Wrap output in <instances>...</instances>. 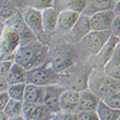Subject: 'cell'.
I'll return each instance as SVG.
<instances>
[{"instance_id":"6da1fadb","label":"cell","mask_w":120,"mask_h":120,"mask_svg":"<svg viewBox=\"0 0 120 120\" xmlns=\"http://www.w3.org/2000/svg\"><path fill=\"white\" fill-rule=\"evenodd\" d=\"M48 47L47 63L59 74L79 61L75 46L58 34L52 37L48 43Z\"/></svg>"},{"instance_id":"7a4b0ae2","label":"cell","mask_w":120,"mask_h":120,"mask_svg":"<svg viewBox=\"0 0 120 120\" xmlns=\"http://www.w3.org/2000/svg\"><path fill=\"white\" fill-rule=\"evenodd\" d=\"M49 47L47 44L35 39L19 46L14 55V62L26 71L46 63L48 60Z\"/></svg>"},{"instance_id":"3957f363","label":"cell","mask_w":120,"mask_h":120,"mask_svg":"<svg viewBox=\"0 0 120 120\" xmlns=\"http://www.w3.org/2000/svg\"><path fill=\"white\" fill-rule=\"evenodd\" d=\"M93 68L87 62L78 61L59 73V84L64 90L80 92L88 88V81Z\"/></svg>"},{"instance_id":"277c9868","label":"cell","mask_w":120,"mask_h":120,"mask_svg":"<svg viewBox=\"0 0 120 120\" xmlns=\"http://www.w3.org/2000/svg\"><path fill=\"white\" fill-rule=\"evenodd\" d=\"M111 35V33L110 30H90L84 38H82L81 41L75 45L78 52L79 61L86 62L90 58L97 55L107 42Z\"/></svg>"},{"instance_id":"5b68a950","label":"cell","mask_w":120,"mask_h":120,"mask_svg":"<svg viewBox=\"0 0 120 120\" xmlns=\"http://www.w3.org/2000/svg\"><path fill=\"white\" fill-rule=\"evenodd\" d=\"M87 89L102 99L110 94L120 92V79L108 76L102 70L93 69Z\"/></svg>"},{"instance_id":"8992f818","label":"cell","mask_w":120,"mask_h":120,"mask_svg":"<svg viewBox=\"0 0 120 120\" xmlns=\"http://www.w3.org/2000/svg\"><path fill=\"white\" fill-rule=\"evenodd\" d=\"M59 74L52 68L47 62L41 66L26 71V83L46 87L59 84Z\"/></svg>"},{"instance_id":"52a82bcc","label":"cell","mask_w":120,"mask_h":120,"mask_svg":"<svg viewBox=\"0 0 120 120\" xmlns=\"http://www.w3.org/2000/svg\"><path fill=\"white\" fill-rule=\"evenodd\" d=\"M20 11L25 24L36 39L48 45L52 37L46 35L43 30L41 11L26 6H22Z\"/></svg>"},{"instance_id":"ba28073f","label":"cell","mask_w":120,"mask_h":120,"mask_svg":"<svg viewBox=\"0 0 120 120\" xmlns=\"http://www.w3.org/2000/svg\"><path fill=\"white\" fill-rule=\"evenodd\" d=\"M20 42L19 33L6 26L3 36L0 38V60L14 59V55L20 46Z\"/></svg>"},{"instance_id":"9c48e42d","label":"cell","mask_w":120,"mask_h":120,"mask_svg":"<svg viewBox=\"0 0 120 120\" xmlns=\"http://www.w3.org/2000/svg\"><path fill=\"white\" fill-rule=\"evenodd\" d=\"M119 44L120 38L111 34L107 42L105 43V45L100 50V51L97 55L90 58L86 62L91 66L93 69L102 70L103 67L107 63V61L111 59L115 48Z\"/></svg>"},{"instance_id":"30bf717a","label":"cell","mask_w":120,"mask_h":120,"mask_svg":"<svg viewBox=\"0 0 120 120\" xmlns=\"http://www.w3.org/2000/svg\"><path fill=\"white\" fill-rule=\"evenodd\" d=\"M90 31V27L89 17L80 14L78 20L75 23L71 30L63 38L67 42L75 45L79 41H81L82 38H84Z\"/></svg>"},{"instance_id":"8fae6325","label":"cell","mask_w":120,"mask_h":120,"mask_svg":"<svg viewBox=\"0 0 120 120\" xmlns=\"http://www.w3.org/2000/svg\"><path fill=\"white\" fill-rule=\"evenodd\" d=\"M115 15L113 11H106L95 13L89 17L90 30L106 31L110 30L111 25Z\"/></svg>"},{"instance_id":"7c38bea8","label":"cell","mask_w":120,"mask_h":120,"mask_svg":"<svg viewBox=\"0 0 120 120\" xmlns=\"http://www.w3.org/2000/svg\"><path fill=\"white\" fill-rule=\"evenodd\" d=\"M80 13L72 11H63L59 12L57 20L56 34L63 37L68 33L76 21L78 20Z\"/></svg>"},{"instance_id":"4fadbf2b","label":"cell","mask_w":120,"mask_h":120,"mask_svg":"<svg viewBox=\"0 0 120 120\" xmlns=\"http://www.w3.org/2000/svg\"><path fill=\"white\" fill-rule=\"evenodd\" d=\"M64 90L59 85H52L45 87L43 105H45L53 114L60 111L59 98L62 92Z\"/></svg>"},{"instance_id":"5bb4252c","label":"cell","mask_w":120,"mask_h":120,"mask_svg":"<svg viewBox=\"0 0 120 120\" xmlns=\"http://www.w3.org/2000/svg\"><path fill=\"white\" fill-rule=\"evenodd\" d=\"M79 92L71 90H64L59 98L60 111L69 114H75L78 111Z\"/></svg>"},{"instance_id":"9a60e30c","label":"cell","mask_w":120,"mask_h":120,"mask_svg":"<svg viewBox=\"0 0 120 120\" xmlns=\"http://www.w3.org/2000/svg\"><path fill=\"white\" fill-rule=\"evenodd\" d=\"M116 4L117 3L114 0H87L80 14L90 17L95 13L113 11Z\"/></svg>"},{"instance_id":"2e32d148","label":"cell","mask_w":120,"mask_h":120,"mask_svg":"<svg viewBox=\"0 0 120 120\" xmlns=\"http://www.w3.org/2000/svg\"><path fill=\"white\" fill-rule=\"evenodd\" d=\"M101 101L96 94L90 91L89 89L79 92V105L77 111H96V108Z\"/></svg>"},{"instance_id":"e0dca14e","label":"cell","mask_w":120,"mask_h":120,"mask_svg":"<svg viewBox=\"0 0 120 120\" xmlns=\"http://www.w3.org/2000/svg\"><path fill=\"white\" fill-rule=\"evenodd\" d=\"M43 30L46 35L53 37L56 34L57 20L59 13L53 7H49L41 11Z\"/></svg>"},{"instance_id":"ac0fdd59","label":"cell","mask_w":120,"mask_h":120,"mask_svg":"<svg viewBox=\"0 0 120 120\" xmlns=\"http://www.w3.org/2000/svg\"><path fill=\"white\" fill-rule=\"evenodd\" d=\"M44 96H45V87L26 83L23 101L31 102L36 105L43 104Z\"/></svg>"},{"instance_id":"d6986e66","label":"cell","mask_w":120,"mask_h":120,"mask_svg":"<svg viewBox=\"0 0 120 120\" xmlns=\"http://www.w3.org/2000/svg\"><path fill=\"white\" fill-rule=\"evenodd\" d=\"M106 75L116 79H120V44L117 46L111 59L102 68Z\"/></svg>"},{"instance_id":"ffe728a7","label":"cell","mask_w":120,"mask_h":120,"mask_svg":"<svg viewBox=\"0 0 120 120\" xmlns=\"http://www.w3.org/2000/svg\"><path fill=\"white\" fill-rule=\"evenodd\" d=\"M87 0H54L52 7L58 13L63 11H72L81 13Z\"/></svg>"},{"instance_id":"44dd1931","label":"cell","mask_w":120,"mask_h":120,"mask_svg":"<svg viewBox=\"0 0 120 120\" xmlns=\"http://www.w3.org/2000/svg\"><path fill=\"white\" fill-rule=\"evenodd\" d=\"M26 71L22 66L16 63H13L9 71L5 75V78L8 85L17 83H26Z\"/></svg>"},{"instance_id":"7402d4cb","label":"cell","mask_w":120,"mask_h":120,"mask_svg":"<svg viewBox=\"0 0 120 120\" xmlns=\"http://www.w3.org/2000/svg\"><path fill=\"white\" fill-rule=\"evenodd\" d=\"M20 11V6L11 0H0V21L5 22Z\"/></svg>"},{"instance_id":"603a6c76","label":"cell","mask_w":120,"mask_h":120,"mask_svg":"<svg viewBox=\"0 0 120 120\" xmlns=\"http://www.w3.org/2000/svg\"><path fill=\"white\" fill-rule=\"evenodd\" d=\"M95 111L99 120H120V110L109 107L102 101V99L98 103Z\"/></svg>"},{"instance_id":"cb8c5ba5","label":"cell","mask_w":120,"mask_h":120,"mask_svg":"<svg viewBox=\"0 0 120 120\" xmlns=\"http://www.w3.org/2000/svg\"><path fill=\"white\" fill-rule=\"evenodd\" d=\"M25 86H26V83H17V84L9 85L7 89V92L10 98L16 100V101L23 102Z\"/></svg>"},{"instance_id":"d4e9b609","label":"cell","mask_w":120,"mask_h":120,"mask_svg":"<svg viewBox=\"0 0 120 120\" xmlns=\"http://www.w3.org/2000/svg\"><path fill=\"white\" fill-rule=\"evenodd\" d=\"M54 114L43 104L36 105L30 120H51Z\"/></svg>"},{"instance_id":"484cf974","label":"cell","mask_w":120,"mask_h":120,"mask_svg":"<svg viewBox=\"0 0 120 120\" xmlns=\"http://www.w3.org/2000/svg\"><path fill=\"white\" fill-rule=\"evenodd\" d=\"M22 102L10 99L7 104L6 105L5 108L3 109V111L6 114V115L10 119V118H14L22 115Z\"/></svg>"},{"instance_id":"4316f807","label":"cell","mask_w":120,"mask_h":120,"mask_svg":"<svg viewBox=\"0 0 120 120\" xmlns=\"http://www.w3.org/2000/svg\"><path fill=\"white\" fill-rule=\"evenodd\" d=\"M53 3L54 0H22V6H26L42 11L44 9L51 7L53 6Z\"/></svg>"},{"instance_id":"83f0119b","label":"cell","mask_w":120,"mask_h":120,"mask_svg":"<svg viewBox=\"0 0 120 120\" xmlns=\"http://www.w3.org/2000/svg\"><path fill=\"white\" fill-rule=\"evenodd\" d=\"M102 101L112 109L120 110V92L110 94L102 98Z\"/></svg>"},{"instance_id":"f1b7e54d","label":"cell","mask_w":120,"mask_h":120,"mask_svg":"<svg viewBox=\"0 0 120 120\" xmlns=\"http://www.w3.org/2000/svg\"><path fill=\"white\" fill-rule=\"evenodd\" d=\"M75 120H99L95 111H77L75 114Z\"/></svg>"},{"instance_id":"f546056e","label":"cell","mask_w":120,"mask_h":120,"mask_svg":"<svg viewBox=\"0 0 120 120\" xmlns=\"http://www.w3.org/2000/svg\"><path fill=\"white\" fill-rule=\"evenodd\" d=\"M36 104L31 103L28 102H22V116L24 117L26 120H30V116L32 115V112L34 111Z\"/></svg>"},{"instance_id":"4dcf8cb0","label":"cell","mask_w":120,"mask_h":120,"mask_svg":"<svg viewBox=\"0 0 120 120\" xmlns=\"http://www.w3.org/2000/svg\"><path fill=\"white\" fill-rule=\"evenodd\" d=\"M111 34L120 38V15H115L111 25L110 29Z\"/></svg>"},{"instance_id":"1f68e13d","label":"cell","mask_w":120,"mask_h":120,"mask_svg":"<svg viewBox=\"0 0 120 120\" xmlns=\"http://www.w3.org/2000/svg\"><path fill=\"white\" fill-rule=\"evenodd\" d=\"M14 63L13 59L0 60V75H4L9 71L10 67H11L12 63Z\"/></svg>"},{"instance_id":"d6a6232c","label":"cell","mask_w":120,"mask_h":120,"mask_svg":"<svg viewBox=\"0 0 120 120\" xmlns=\"http://www.w3.org/2000/svg\"><path fill=\"white\" fill-rule=\"evenodd\" d=\"M75 114L65 113L63 111H59L54 114L51 120H71L74 118Z\"/></svg>"},{"instance_id":"836d02e7","label":"cell","mask_w":120,"mask_h":120,"mask_svg":"<svg viewBox=\"0 0 120 120\" xmlns=\"http://www.w3.org/2000/svg\"><path fill=\"white\" fill-rule=\"evenodd\" d=\"M10 99L11 98H10L7 90L3 92H0V111H3V109L5 108L6 105L7 104Z\"/></svg>"},{"instance_id":"e575fe53","label":"cell","mask_w":120,"mask_h":120,"mask_svg":"<svg viewBox=\"0 0 120 120\" xmlns=\"http://www.w3.org/2000/svg\"><path fill=\"white\" fill-rule=\"evenodd\" d=\"M8 86L9 85L7 82V80H6L4 75H0V92L6 91Z\"/></svg>"},{"instance_id":"d590c367","label":"cell","mask_w":120,"mask_h":120,"mask_svg":"<svg viewBox=\"0 0 120 120\" xmlns=\"http://www.w3.org/2000/svg\"><path fill=\"white\" fill-rule=\"evenodd\" d=\"M5 28H6L5 23L3 22H2V21H0V38L3 36V34L5 30Z\"/></svg>"},{"instance_id":"8d00e7d4","label":"cell","mask_w":120,"mask_h":120,"mask_svg":"<svg viewBox=\"0 0 120 120\" xmlns=\"http://www.w3.org/2000/svg\"><path fill=\"white\" fill-rule=\"evenodd\" d=\"M9 118L6 115L3 111H0V120H8Z\"/></svg>"},{"instance_id":"74e56055","label":"cell","mask_w":120,"mask_h":120,"mask_svg":"<svg viewBox=\"0 0 120 120\" xmlns=\"http://www.w3.org/2000/svg\"><path fill=\"white\" fill-rule=\"evenodd\" d=\"M8 120H26L24 117H22V115L17 116V117H14V118H10Z\"/></svg>"},{"instance_id":"f35d334b","label":"cell","mask_w":120,"mask_h":120,"mask_svg":"<svg viewBox=\"0 0 120 120\" xmlns=\"http://www.w3.org/2000/svg\"><path fill=\"white\" fill-rule=\"evenodd\" d=\"M11 1H14V2H15V3H17L19 6H20V7H21V6H22V0H11Z\"/></svg>"},{"instance_id":"ab89813d","label":"cell","mask_w":120,"mask_h":120,"mask_svg":"<svg viewBox=\"0 0 120 120\" xmlns=\"http://www.w3.org/2000/svg\"><path fill=\"white\" fill-rule=\"evenodd\" d=\"M115 2H116V3H119V2H120V0H114Z\"/></svg>"},{"instance_id":"60d3db41","label":"cell","mask_w":120,"mask_h":120,"mask_svg":"<svg viewBox=\"0 0 120 120\" xmlns=\"http://www.w3.org/2000/svg\"><path fill=\"white\" fill-rule=\"evenodd\" d=\"M71 120H75V115H74V118H73V119H71Z\"/></svg>"},{"instance_id":"b9f144b4","label":"cell","mask_w":120,"mask_h":120,"mask_svg":"<svg viewBox=\"0 0 120 120\" xmlns=\"http://www.w3.org/2000/svg\"><path fill=\"white\" fill-rule=\"evenodd\" d=\"M30 120H31V119H30Z\"/></svg>"}]
</instances>
